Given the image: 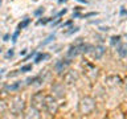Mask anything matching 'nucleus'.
Wrapping results in <instances>:
<instances>
[{
  "mask_svg": "<svg viewBox=\"0 0 127 119\" xmlns=\"http://www.w3.org/2000/svg\"><path fill=\"white\" fill-rule=\"evenodd\" d=\"M52 91H53V94L57 98H62L64 95H65V89H64L62 83H54V85L52 86Z\"/></svg>",
  "mask_w": 127,
  "mask_h": 119,
  "instance_id": "6",
  "label": "nucleus"
},
{
  "mask_svg": "<svg viewBox=\"0 0 127 119\" xmlns=\"http://www.w3.org/2000/svg\"><path fill=\"white\" fill-rule=\"evenodd\" d=\"M94 50H95L94 52V57L95 58H101L103 56V53H105V48H103V46H97Z\"/></svg>",
  "mask_w": 127,
  "mask_h": 119,
  "instance_id": "8",
  "label": "nucleus"
},
{
  "mask_svg": "<svg viewBox=\"0 0 127 119\" xmlns=\"http://www.w3.org/2000/svg\"><path fill=\"white\" fill-rule=\"evenodd\" d=\"M24 109H25V103H24V99L21 98H16L15 102L12 103V111L15 114H23Z\"/></svg>",
  "mask_w": 127,
  "mask_h": 119,
  "instance_id": "4",
  "label": "nucleus"
},
{
  "mask_svg": "<svg viewBox=\"0 0 127 119\" xmlns=\"http://www.w3.org/2000/svg\"><path fill=\"white\" fill-rule=\"evenodd\" d=\"M29 23H31V19H25L24 21H21V23L19 24V28H20V29H24V28H25Z\"/></svg>",
  "mask_w": 127,
  "mask_h": 119,
  "instance_id": "12",
  "label": "nucleus"
},
{
  "mask_svg": "<svg viewBox=\"0 0 127 119\" xmlns=\"http://www.w3.org/2000/svg\"><path fill=\"white\" fill-rule=\"evenodd\" d=\"M119 40H121V37H119V36H114V37H111V45H115V44H118Z\"/></svg>",
  "mask_w": 127,
  "mask_h": 119,
  "instance_id": "16",
  "label": "nucleus"
},
{
  "mask_svg": "<svg viewBox=\"0 0 127 119\" xmlns=\"http://www.w3.org/2000/svg\"><path fill=\"white\" fill-rule=\"evenodd\" d=\"M78 29H79V28H77V27H75V28H70V30H67L66 33L67 34H71V33H74V32H77Z\"/></svg>",
  "mask_w": 127,
  "mask_h": 119,
  "instance_id": "18",
  "label": "nucleus"
},
{
  "mask_svg": "<svg viewBox=\"0 0 127 119\" xmlns=\"http://www.w3.org/2000/svg\"><path fill=\"white\" fill-rule=\"evenodd\" d=\"M48 57H49V54H46V53H38L37 56H36V58H34V62L38 63L40 61H42V60H45Z\"/></svg>",
  "mask_w": 127,
  "mask_h": 119,
  "instance_id": "9",
  "label": "nucleus"
},
{
  "mask_svg": "<svg viewBox=\"0 0 127 119\" xmlns=\"http://www.w3.org/2000/svg\"><path fill=\"white\" fill-rule=\"evenodd\" d=\"M20 30H21V29L19 28V29H17V30H16L15 33H13V36H12V41H13V42L17 41V37H19V34H20Z\"/></svg>",
  "mask_w": 127,
  "mask_h": 119,
  "instance_id": "13",
  "label": "nucleus"
},
{
  "mask_svg": "<svg viewBox=\"0 0 127 119\" xmlns=\"http://www.w3.org/2000/svg\"><path fill=\"white\" fill-rule=\"evenodd\" d=\"M8 38H9V34H5V36H4V41H8Z\"/></svg>",
  "mask_w": 127,
  "mask_h": 119,
  "instance_id": "23",
  "label": "nucleus"
},
{
  "mask_svg": "<svg viewBox=\"0 0 127 119\" xmlns=\"http://www.w3.org/2000/svg\"><path fill=\"white\" fill-rule=\"evenodd\" d=\"M95 109V102H94V99L93 98H89V97H86V98H83L81 102H79V113L81 114H90V113H93Z\"/></svg>",
  "mask_w": 127,
  "mask_h": 119,
  "instance_id": "1",
  "label": "nucleus"
},
{
  "mask_svg": "<svg viewBox=\"0 0 127 119\" xmlns=\"http://www.w3.org/2000/svg\"><path fill=\"white\" fill-rule=\"evenodd\" d=\"M79 3H83V4H87V0H77Z\"/></svg>",
  "mask_w": 127,
  "mask_h": 119,
  "instance_id": "24",
  "label": "nucleus"
},
{
  "mask_svg": "<svg viewBox=\"0 0 127 119\" xmlns=\"http://www.w3.org/2000/svg\"><path fill=\"white\" fill-rule=\"evenodd\" d=\"M34 54H36V52H32V53H31V54H28V56H27V57H25V58H24V61H27V60H29V58H32V57H33V56H34Z\"/></svg>",
  "mask_w": 127,
  "mask_h": 119,
  "instance_id": "19",
  "label": "nucleus"
},
{
  "mask_svg": "<svg viewBox=\"0 0 127 119\" xmlns=\"http://www.w3.org/2000/svg\"><path fill=\"white\" fill-rule=\"evenodd\" d=\"M12 56H13V49H11V50L7 53V57H12Z\"/></svg>",
  "mask_w": 127,
  "mask_h": 119,
  "instance_id": "21",
  "label": "nucleus"
},
{
  "mask_svg": "<svg viewBox=\"0 0 127 119\" xmlns=\"http://www.w3.org/2000/svg\"><path fill=\"white\" fill-rule=\"evenodd\" d=\"M5 111H7V105L4 102H0V114L5 113Z\"/></svg>",
  "mask_w": 127,
  "mask_h": 119,
  "instance_id": "15",
  "label": "nucleus"
},
{
  "mask_svg": "<svg viewBox=\"0 0 127 119\" xmlns=\"http://www.w3.org/2000/svg\"><path fill=\"white\" fill-rule=\"evenodd\" d=\"M65 1H66V0H58V3H60V4H61V3H65Z\"/></svg>",
  "mask_w": 127,
  "mask_h": 119,
  "instance_id": "25",
  "label": "nucleus"
},
{
  "mask_svg": "<svg viewBox=\"0 0 127 119\" xmlns=\"http://www.w3.org/2000/svg\"><path fill=\"white\" fill-rule=\"evenodd\" d=\"M0 4H1V0H0Z\"/></svg>",
  "mask_w": 127,
  "mask_h": 119,
  "instance_id": "26",
  "label": "nucleus"
},
{
  "mask_svg": "<svg viewBox=\"0 0 127 119\" xmlns=\"http://www.w3.org/2000/svg\"><path fill=\"white\" fill-rule=\"evenodd\" d=\"M20 86H21V82L13 83V85H8V86H7V90H11V91H13V90H17Z\"/></svg>",
  "mask_w": 127,
  "mask_h": 119,
  "instance_id": "11",
  "label": "nucleus"
},
{
  "mask_svg": "<svg viewBox=\"0 0 127 119\" xmlns=\"http://www.w3.org/2000/svg\"><path fill=\"white\" fill-rule=\"evenodd\" d=\"M65 13H66V9H62V11L57 15V17H60V16H62V15H65Z\"/></svg>",
  "mask_w": 127,
  "mask_h": 119,
  "instance_id": "22",
  "label": "nucleus"
},
{
  "mask_svg": "<svg viewBox=\"0 0 127 119\" xmlns=\"http://www.w3.org/2000/svg\"><path fill=\"white\" fill-rule=\"evenodd\" d=\"M42 12H44V8H40V9H37V11L34 12V15H36V16H40Z\"/></svg>",
  "mask_w": 127,
  "mask_h": 119,
  "instance_id": "20",
  "label": "nucleus"
},
{
  "mask_svg": "<svg viewBox=\"0 0 127 119\" xmlns=\"http://www.w3.org/2000/svg\"><path fill=\"white\" fill-rule=\"evenodd\" d=\"M29 70H32V65H24V66H21V69H20L21 73H24V71H29Z\"/></svg>",
  "mask_w": 127,
  "mask_h": 119,
  "instance_id": "14",
  "label": "nucleus"
},
{
  "mask_svg": "<svg viewBox=\"0 0 127 119\" xmlns=\"http://www.w3.org/2000/svg\"><path fill=\"white\" fill-rule=\"evenodd\" d=\"M45 110H46L49 114H52V115L57 114V111H58V103H57V101H56V98L50 97V95H46Z\"/></svg>",
  "mask_w": 127,
  "mask_h": 119,
  "instance_id": "3",
  "label": "nucleus"
},
{
  "mask_svg": "<svg viewBox=\"0 0 127 119\" xmlns=\"http://www.w3.org/2000/svg\"><path fill=\"white\" fill-rule=\"evenodd\" d=\"M52 40H54V34H50L49 37H48V38L45 40V41H44V42L41 44V45H42V46H44V45H46V44H49V42L52 41Z\"/></svg>",
  "mask_w": 127,
  "mask_h": 119,
  "instance_id": "17",
  "label": "nucleus"
},
{
  "mask_svg": "<svg viewBox=\"0 0 127 119\" xmlns=\"http://www.w3.org/2000/svg\"><path fill=\"white\" fill-rule=\"evenodd\" d=\"M70 65V58H67V60H60V61H57L54 63V70L57 71L58 74H61L64 73V71L66 70V67Z\"/></svg>",
  "mask_w": 127,
  "mask_h": 119,
  "instance_id": "5",
  "label": "nucleus"
},
{
  "mask_svg": "<svg viewBox=\"0 0 127 119\" xmlns=\"http://www.w3.org/2000/svg\"><path fill=\"white\" fill-rule=\"evenodd\" d=\"M65 79H66V81L69 82V83H71V82H74L75 79H77V75H75L73 71H70L69 74H66V75H65Z\"/></svg>",
  "mask_w": 127,
  "mask_h": 119,
  "instance_id": "10",
  "label": "nucleus"
},
{
  "mask_svg": "<svg viewBox=\"0 0 127 119\" xmlns=\"http://www.w3.org/2000/svg\"><path fill=\"white\" fill-rule=\"evenodd\" d=\"M118 54L121 56V57H127V44H122V45L118 48Z\"/></svg>",
  "mask_w": 127,
  "mask_h": 119,
  "instance_id": "7",
  "label": "nucleus"
},
{
  "mask_svg": "<svg viewBox=\"0 0 127 119\" xmlns=\"http://www.w3.org/2000/svg\"><path fill=\"white\" fill-rule=\"evenodd\" d=\"M45 101H46V95H44L42 93H36L32 95V107L37 110H45Z\"/></svg>",
  "mask_w": 127,
  "mask_h": 119,
  "instance_id": "2",
  "label": "nucleus"
}]
</instances>
